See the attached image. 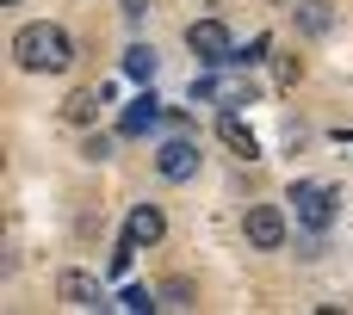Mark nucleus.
Listing matches in <instances>:
<instances>
[{
  "label": "nucleus",
  "instance_id": "f257e3e1",
  "mask_svg": "<svg viewBox=\"0 0 353 315\" xmlns=\"http://www.w3.org/2000/svg\"><path fill=\"white\" fill-rule=\"evenodd\" d=\"M12 62L25 74H62L74 62V37L62 25H50V19H31V25L12 31Z\"/></svg>",
  "mask_w": 353,
  "mask_h": 315
},
{
  "label": "nucleus",
  "instance_id": "f03ea898",
  "mask_svg": "<svg viewBox=\"0 0 353 315\" xmlns=\"http://www.w3.org/2000/svg\"><path fill=\"white\" fill-rule=\"evenodd\" d=\"M292 204H298V229H304V235H323V229L335 223L341 192L323 186V180H298V186H292Z\"/></svg>",
  "mask_w": 353,
  "mask_h": 315
},
{
  "label": "nucleus",
  "instance_id": "7ed1b4c3",
  "mask_svg": "<svg viewBox=\"0 0 353 315\" xmlns=\"http://www.w3.org/2000/svg\"><path fill=\"white\" fill-rule=\"evenodd\" d=\"M186 50H192L205 68H230V56H236L223 19H192V25H186Z\"/></svg>",
  "mask_w": 353,
  "mask_h": 315
},
{
  "label": "nucleus",
  "instance_id": "20e7f679",
  "mask_svg": "<svg viewBox=\"0 0 353 315\" xmlns=\"http://www.w3.org/2000/svg\"><path fill=\"white\" fill-rule=\"evenodd\" d=\"M242 235H248L254 254H279L285 248V210L279 204H248L242 210Z\"/></svg>",
  "mask_w": 353,
  "mask_h": 315
},
{
  "label": "nucleus",
  "instance_id": "39448f33",
  "mask_svg": "<svg viewBox=\"0 0 353 315\" xmlns=\"http://www.w3.org/2000/svg\"><path fill=\"white\" fill-rule=\"evenodd\" d=\"M155 173L174 180V186H186V180L199 173V142H192V136H168V142L155 149Z\"/></svg>",
  "mask_w": 353,
  "mask_h": 315
},
{
  "label": "nucleus",
  "instance_id": "423d86ee",
  "mask_svg": "<svg viewBox=\"0 0 353 315\" xmlns=\"http://www.w3.org/2000/svg\"><path fill=\"white\" fill-rule=\"evenodd\" d=\"M161 118H168V111H161V99H155V93H143V99H130V105H124L118 136H155V130H161Z\"/></svg>",
  "mask_w": 353,
  "mask_h": 315
},
{
  "label": "nucleus",
  "instance_id": "0eeeda50",
  "mask_svg": "<svg viewBox=\"0 0 353 315\" xmlns=\"http://www.w3.org/2000/svg\"><path fill=\"white\" fill-rule=\"evenodd\" d=\"M56 297H62L68 309H105V291H99L93 272H62V279H56Z\"/></svg>",
  "mask_w": 353,
  "mask_h": 315
},
{
  "label": "nucleus",
  "instance_id": "6e6552de",
  "mask_svg": "<svg viewBox=\"0 0 353 315\" xmlns=\"http://www.w3.org/2000/svg\"><path fill=\"white\" fill-rule=\"evenodd\" d=\"M292 25H298V37H329L335 31V0H292Z\"/></svg>",
  "mask_w": 353,
  "mask_h": 315
},
{
  "label": "nucleus",
  "instance_id": "1a4fd4ad",
  "mask_svg": "<svg viewBox=\"0 0 353 315\" xmlns=\"http://www.w3.org/2000/svg\"><path fill=\"white\" fill-rule=\"evenodd\" d=\"M124 235H130L137 248H155V241L168 235V217H161V204H137V210H130V223H124Z\"/></svg>",
  "mask_w": 353,
  "mask_h": 315
},
{
  "label": "nucleus",
  "instance_id": "9d476101",
  "mask_svg": "<svg viewBox=\"0 0 353 315\" xmlns=\"http://www.w3.org/2000/svg\"><path fill=\"white\" fill-rule=\"evenodd\" d=\"M99 105H112V87H81V93H68L62 118H68V124H93V118H99Z\"/></svg>",
  "mask_w": 353,
  "mask_h": 315
},
{
  "label": "nucleus",
  "instance_id": "9b49d317",
  "mask_svg": "<svg viewBox=\"0 0 353 315\" xmlns=\"http://www.w3.org/2000/svg\"><path fill=\"white\" fill-rule=\"evenodd\" d=\"M217 136H223L242 161H254V155H261V142H254V130L242 124V111H223V118H217Z\"/></svg>",
  "mask_w": 353,
  "mask_h": 315
},
{
  "label": "nucleus",
  "instance_id": "f8f14e48",
  "mask_svg": "<svg viewBox=\"0 0 353 315\" xmlns=\"http://www.w3.org/2000/svg\"><path fill=\"white\" fill-rule=\"evenodd\" d=\"M155 68H161V56H155V43H130V50H124V74H130V80H143V87H155Z\"/></svg>",
  "mask_w": 353,
  "mask_h": 315
},
{
  "label": "nucleus",
  "instance_id": "ddd939ff",
  "mask_svg": "<svg viewBox=\"0 0 353 315\" xmlns=\"http://www.w3.org/2000/svg\"><path fill=\"white\" fill-rule=\"evenodd\" d=\"M267 50H273V37L261 31V37H248V43L230 56V68H261V62H267Z\"/></svg>",
  "mask_w": 353,
  "mask_h": 315
},
{
  "label": "nucleus",
  "instance_id": "4468645a",
  "mask_svg": "<svg viewBox=\"0 0 353 315\" xmlns=\"http://www.w3.org/2000/svg\"><path fill=\"white\" fill-rule=\"evenodd\" d=\"M118 309H130V315H149V309H161V291H143V285H124Z\"/></svg>",
  "mask_w": 353,
  "mask_h": 315
},
{
  "label": "nucleus",
  "instance_id": "2eb2a0df",
  "mask_svg": "<svg viewBox=\"0 0 353 315\" xmlns=\"http://www.w3.org/2000/svg\"><path fill=\"white\" fill-rule=\"evenodd\" d=\"M161 309H192V285L186 279H168L161 285Z\"/></svg>",
  "mask_w": 353,
  "mask_h": 315
},
{
  "label": "nucleus",
  "instance_id": "dca6fc26",
  "mask_svg": "<svg viewBox=\"0 0 353 315\" xmlns=\"http://www.w3.org/2000/svg\"><path fill=\"white\" fill-rule=\"evenodd\" d=\"M112 142H118V136H99V130H93V136L81 142V155H87V161H112Z\"/></svg>",
  "mask_w": 353,
  "mask_h": 315
},
{
  "label": "nucleus",
  "instance_id": "f3484780",
  "mask_svg": "<svg viewBox=\"0 0 353 315\" xmlns=\"http://www.w3.org/2000/svg\"><path fill=\"white\" fill-rule=\"evenodd\" d=\"M143 12H149V0H124V19H130V25H137Z\"/></svg>",
  "mask_w": 353,
  "mask_h": 315
},
{
  "label": "nucleus",
  "instance_id": "a211bd4d",
  "mask_svg": "<svg viewBox=\"0 0 353 315\" xmlns=\"http://www.w3.org/2000/svg\"><path fill=\"white\" fill-rule=\"evenodd\" d=\"M6 6H19V0H6Z\"/></svg>",
  "mask_w": 353,
  "mask_h": 315
}]
</instances>
